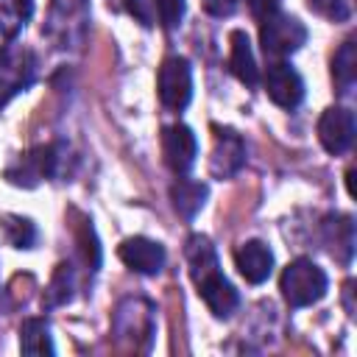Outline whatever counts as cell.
Instances as JSON below:
<instances>
[{"instance_id": "cell-24", "label": "cell", "mask_w": 357, "mask_h": 357, "mask_svg": "<svg viewBox=\"0 0 357 357\" xmlns=\"http://www.w3.org/2000/svg\"><path fill=\"white\" fill-rule=\"evenodd\" d=\"M307 6L310 11L332 22H346L351 17V0H307Z\"/></svg>"}, {"instance_id": "cell-2", "label": "cell", "mask_w": 357, "mask_h": 357, "mask_svg": "<svg viewBox=\"0 0 357 357\" xmlns=\"http://www.w3.org/2000/svg\"><path fill=\"white\" fill-rule=\"evenodd\" d=\"M326 273L324 268H318L312 259L307 257H298L293 259L284 271H282V279H279V287H282V296L290 307H310L315 301H321L326 296Z\"/></svg>"}, {"instance_id": "cell-9", "label": "cell", "mask_w": 357, "mask_h": 357, "mask_svg": "<svg viewBox=\"0 0 357 357\" xmlns=\"http://www.w3.org/2000/svg\"><path fill=\"white\" fill-rule=\"evenodd\" d=\"M265 92L268 98L282 106V109H296L304 98V81L301 75L284 64V61H271L268 64V73H265Z\"/></svg>"}, {"instance_id": "cell-25", "label": "cell", "mask_w": 357, "mask_h": 357, "mask_svg": "<svg viewBox=\"0 0 357 357\" xmlns=\"http://www.w3.org/2000/svg\"><path fill=\"white\" fill-rule=\"evenodd\" d=\"M153 8H156L159 22L165 28H176V25H181V17L187 11V3L184 0H153Z\"/></svg>"}, {"instance_id": "cell-5", "label": "cell", "mask_w": 357, "mask_h": 357, "mask_svg": "<svg viewBox=\"0 0 357 357\" xmlns=\"http://www.w3.org/2000/svg\"><path fill=\"white\" fill-rule=\"evenodd\" d=\"M259 42L271 61H282V59L293 56L307 42V28L301 20H296L290 14H273V17L262 20Z\"/></svg>"}, {"instance_id": "cell-17", "label": "cell", "mask_w": 357, "mask_h": 357, "mask_svg": "<svg viewBox=\"0 0 357 357\" xmlns=\"http://www.w3.org/2000/svg\"><path fill=\"white\" fill-rule=\"evenodd\" d=\"M184 254H187V265H190V276H192V282H198V279H204V276L220 271V265H218V254H215L209 237H204V234H192V237L187 240Z\"/></svg>"}, {"instance_id": "cell-27", "label": "cell", "mask_w": 357, "mask_h": 357, "mask_svg": "<svg viewBox=\"0 0 357 357\" xmlns=\"http://www.w3.org/2000/svg\"><path fill=\"white\" fill-rule=\"evenodd\" d=\"M204 8L212 14V17H231L237 11V3L240 0H201Z\"/></svg>"}, {"instance_id": "cell-18", "label": "cell", "mask_w": 357, "mask_h": 357, "mask_svg": "<svg viewBox=\"0 0 357 357\" xmlns=\"http://www.w3.org/2000/svg\"><path fill=\"white\" fill-rule=\"evenodd\" d=\"M170 201H173V209H176L181 218H195L198 209H201L204 201H206V184L192 181V178H178V181L170 187Z\"/></svg>"}, {"instance_id": "cell-19", "label": "cell", "mask_w": 357, "mask_h": 357, "mask_svg": "<svg viewBox=\"0 0 357 357\" xmlns=\"http://www.w3.org/2000/svg\"><path fill=\"white\" fill-rule=\"evenodd\" d=\"M20 349H22L25 354H33V357H39V354H53L56 349H53V340H50V326H47V321H42V318H28V321H22V326H20Z\"/></svg>"}, {"instance_id": "cell-16", "label": "cell", "mask_w": 357, "mask_h": 357, "mask_svg": "<svg viewBox=\"0 0 357 357\" xmlns=\"http://www.w3.org/2000/svg\"><path fill=\"white\" fill-rule=\"evenodd\" d=\"M324 234H326V245L335 254V259L349 262L354 254V223L349 215H332L324 220Z\"/></svg>"}, {"instance_id": "cell-6", "label": "cell", "mask_w": 357, "mask_h": 357, "mask_svg": "<svg viewBox=\"0 0 357 357\" xmlns=\"http://www.w3.org/2000/svg\"><path fill=\"white\" fill-rule=\"evenodd\" d=\"M156 89H159V100L165 109L181 112L190 98H192V70L190 61L181 56H170L162 61L159 67V78H156Z\"/></svg>"}, {"instance_id": "cell-14", "label": "cell", "mask_w": 357, "mask_h": 357, "mask_svg": "<svg viewBox=\"0 0 357 357\" xmlns=\"http://www.w3.org/2000/svg\"><path fill=\"white\" fill-rule=\"evenodd\" d=\"M117 335H151L153 332V307L142 298H126L114 315Z\"/></svg>"}, {"instance_id": "cell-7", "label": "cell", "mask_w": 357, "mask_h": 357, "mask_svg": "<svg viewBox=\"0 0 357 357\" xmlns=\"http://www.w3.org/2000/svg\"><path fill=\"white\" fill-rule=\"evenodd\" d=\"M162 156L173 173L184 176L195 165V156H198V139H195L192 128H187L184 123L165 126L162 128Z\"/></svg>"}, {"instance_id": "cell-10", "label": "cell", "mask_w": 357, "mask_h": 357, "mask_svg": "<svg viewBox=\"0 0 357 357\" xmlns=\"http://www.w3.org/2000/svg\"><path fill=\"white\" fill-rule=\"evenodd\" d=\"M318 139L329 153L335 156L346 153L354 142V114L343 106L326 109L318 120Z\"/></svg>"}, {"instance_id": "cell-26", "label": "cell", "mask_w": 357, "mask_h": 357, "mask_svg": "<svg viewBox=\"0 0 357 357\" xmlns=\"http://www.w3.org/2000/svg\"><path fill=\"white\" fill-rule=\"evenodd\" d=\"M245 6H248V11L254 14V20H268V17H273V14H279V8H282V0H245Z\"/></svg>"}, {"instance_id": "cell-28", "label": "cell", "mask_w": 357, "mask_h": 357, "mask_svg": "<svg viewBox=\"0 0 357 357\" xmlns=\"http://www.w3.org/2000/svg\"><path fill=\"white\" fill-rule=\"evenodd\" d=\"M112 6H126L142 25H151V11H148V6H145V0H109Z\"/></svg>"}, {"instance_id": "cell-15", "label": "cell", "mask_w": 357, "mask_h": 357, "mask_svg": "<svg viewBox=\"0 0 357 357\" xmlns=\"http://www.w3.org/2000/svg\"><path fill=\"white\" fill-rule=\"evenodd\" d=\"M229 42H231V47H229V67H231V73L245 86H254L259 81V70H257V59H254L248 36L243 31H231Z\"/></svg>"}, {"instance_id": "cell-4", "label": "cell", "mask_w": 357, "mask_h": 357, "mask_svg": "<svg viewBox=\"0 0 357 357\" xmlns=\"http://www.w3.org/2000/svg\"><path fill=\"white\" fill-rule=\"evenodd\" d=\"M64 153H67V148L61 142L39 145V148L28 151L14 167H8L6 178L11 184H20V187H33L42 178H53L64 170Z\"/></svg>"}, {"instance_id": "cell-13", "label": "cell", "mask_w": 357, "mask_h": 357, "mask_svg": "<svg viewBox=\"0 0 357 357\" xmlns=\"http://www.w3.org/2000/svg\"><path fill=\"white\" fill-rule=\"evenodd\" d=\"M234 265H237V271H240V276L245 282L262 284L273 271V254H271V248L265 243L248 240L234 251Z\"/></svg>"}, {"instance_id": "cell-23", "label": "cell", "mask_w": 357, "mask_h": 357, "mask_svg": "<svg viewBox=\"0 0 357 357\" xmlns=\"http://www.w3.org/2000/svg\"><path fill=\"white\" fill-rule=\"evenodd\" d=\"M73 298V271L67 262H61L50 279V287H47V304L50 307H59V304H67Z\"/></svg>"}, {"instance_id": "cell-22", "label": "cell", "mask_w": 357, "mask_h": 357, "mask_svg": "<svg viewBox=\"0 0 357 357\" xmlns=\"http://www.w3.org/2000/svg\"><path fill=\"white\" fill-rule=\"evenodd\" d=\"M0 231H3L6 243L14 248H33V243H36V226L22 215H3Z\"/></svg>"}, {"instance_id": "cell-1", "label": "cell", "mask_w": 357, "mask_h": 357, "mask_svg": "<svg viewBox=\"0 0 357 357\" xmlns=\"http://www.w3.org/2000/svg\"><path fill=\"white\" fill-rule=\"evenodd\" d=\"M89 31V0H53L45 22V36L61 47L75 50L84 45Z\"/></svg>"}, {"instance_id": "cell-20", "label": "cell", "mask_w": 357, "mask_h": 357, "mask_svg": "<svg viewBox=\"0 0 357 357\" xmlns=\"http://www.w3.org/2000/svg\"><path fill=\"white\" fill-rule=\"evenodd\" d=\"M33 14V0H0V36L14 39Z\"/></svg>"}, {"instance_id": "cell-12", "label": "cell", "mask_w": 357, "mask_h": 357, "mask_svg": "<svg viewBox=\"0 0 357 357\" xmlns=\"http://www.w3.org/2000/svg\"><path fill=\"white\" fill-rule=\"evenodd\" d=\"M195 287H198V296L204 298V304L209 307V312L218 315V318H229V315L237 310V304H240L237 290L231 287V282H229L220 271H215V273L198 279Z\"/></svg>"}, {"instance_id": "cell-8", "label": "cell", "mask_w": 357, "mask_h": 357, "mask_svg": "<svg viewBox=\"0 0 357 357\" xmlns=\"http://www.w3.org/2000/svg\"><path fill=\"white\" fill-rule=\"evenodd\" d=\"M243 165H245L243 137L231 128H218L215 126V145H212V156H209V173L215 178H231Z\"/></svg>"}, {"instance_id": "cell-3", "label": "cell", "mask_w": 357, "mask_h": 357, "mask_svg": "<svg viewBox=\"0 0 357 357\" xmlns=\"http://www.w3.org/2000/svg\"><path fill=\"white\" fill-rule=\"evenodd\" d=\"M36 78V56L20 42H8L0 50V112L25 92Z\"/></svg>"}, {"instance_id": "cell-21", "label": "cell", "mask_w": 357, "mask_h": 357, "mask_svg": "<svg viewBox=\"0 0 357 357\" xmlns=\"http://www.w3.org/2000/svg\"><path fill=\"white\" fill-rule=\"evenodd\" d=\"M332 78L340 86V92H349L354 86V78H357V45H354V39H346L340 45V50L335 53Z\"/></svg>"}, {"instance_id": "cell-11", "label": "cell", "mask_w": 357, "mask_h": 357, "mask_svg": "<svg viewBox=\"0 0 357 357\" xmlns=\"http://www.w3.org/2000/svg\"><path fill=\"white\" fill-rule=\"evenodd\" d=\"M117 257L137 273H145V276H153L165 268V248L156 243V240H148V237H128L120 243L117 248Z\"/></svg>"}]
</instances>
